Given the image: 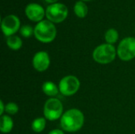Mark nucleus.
I'll list each match as a JSON object with an SVG mask.
<instances>
[{
    "instance_id": "15",
    "label": "nucleus",
    "mask_w": 135,
    "mask_h": 134,
    "mask_svg": "<svg viewBox=\"0 0 135 134\" xmlns=\"http://www.w3.org/2000/svg\"><path fill=\"white\" fill-rule=\"evenodd\" d=\"M46 126V120L44 118H36L32 123V129L36 133L42 132Z\"/></svg>"
},
{
    "instance_id": "6",
    "label": "nucleus",
    "mask_w": 135,
    "mask_h": 134,
    "mask_svg": "<svg viewBox=\"0 0 135 134\" xmlns=\"http://www.w3.org/2000/svg\"><path fill=\"white\" fill-rule=\"evenodd\" d=\"M117 54L123 61H130L135 58V38L127 37L119 44Z\"/></svg>"
},
{
    "instance_id": "22",
    "label": "nucleus",
    "mask_w": 135,
    "mask_h": 134,
    "mask_svg": "<svg viewBox=\"0 0 135 134\" xmlns=\"http://www.w3.org/2000/svg\"><path fill=\"white\" fill-rule=\"evenodd\" d=\"M82 1H91V0H82Z\"/></svg>"
},
{
    "instance_id": "8",
    "label": "nucleus",
    "mask_w": 135,
    "mask_h": 134,
    "mask_svg": "<svg viewBox=\"0 0 135 134\" xmlns=\"http://www.w3.org/2000/svg\"><path fill=\"white\" fill-rule=\"evenodd\" d=\"M20 28V20L15 15H8L2 21V30L5 36H10L16 33Z\"/></svg>"
},
{
    "instance_id": "20",
    "label": "nucleus",
    "mask_w": 135,
    "mask_h": 134,
    "mask_svg": "<svg viewBox=\"0 0 135 134\" xmlns=\"http://www.w3.org/2000/svg\"><path fill=\"white\" fill-rule=\"evenodd\" d=\"M48 134H64L63 132L61 130H54L52 131H51Z\"/></svg>"
},
{
    "instance_id": "5",
    "label": "nucleus",
    "mask_w": 135,
    "mask_h": 134,
    "mask_svg": "<svg viewBox=\"0 0 135 134\" xmlns=\"http://www.w3.org/2000/svg\"><path fill=\"white\" fill-rule=\"evenodd\" d=\"M68 15L67 7L62 3H54L47 6L46 16L48 21L54 23L63 21Z\"/></svg>"
},
{
    "instance_id": "9",
    "label": "nucleus",
    "mask_w": 135,
    "mask_h": 134,
    "mask_svg": "<svg viewBox=\"0 0 135 134\" xmlns=\"http://www.w3.org/2000/svg\"><path fill=\"white\" fill-rule=\"evenodd\" d=\"M32 65L36 70L44 72L47 70L50 66V58L46 51L37 52L32 59Z\"/></svg>"
},
{
    "instance_id": "10",
    "label": "nucleus",
    "mask_w": 135,
    "mask_h": 134,
    "mask_svg": "<svg viewBox=\"0 0 135 134\" xmlns=\"http://www.w3.org/2000/svg\"><path fill=\"white\" fill-rule=\"evenodd\" d=\"M25 14L32 21H40L44 17V8L36 3H30L25 8Z\"/></svg>"
},
{
    "instance_id": "21",
    "label": "nucleus",
    "mask_w": 135,
    "mask_h": 134,
    "mask_svg": "<svg viewBox=\"0 0 135 134\" xmlns=\"http://www.w3.org/2000/svg\"><path fill=\"white\" fill-rule=\"evenodd\" d=\"M47 2H48V3H56V2L58 1V0H45Z\"/></svg>"
},
{
    "instance_id": "4",
    "label": "nucleus",
    "mask_w": 135,
    "mask_h": 134,
    "mask_svg": "<svg viewBox=\"0 0 135 134\" xmlns=\"http://www.w3.org/2000/svg\"><path fill=\"white\" fill-rule=\"evenodd\" d=\"M63 107L62 103L55 98H51L47 100L44 107L45 118L50 121H55L62 116Z\"/></svg>"
},
{
    "instance_id": "14",
    "label": "nucleus",
    "mask_w": 135,
    "mask_h": 134,
    "mask_svg": "<svg viewBox=\"0 0 135 134\" xmlns=\"http://www.w3.org/2000/svg\"><path fill=\"white\" fill-rule=\"evenodd\" d=\"M8 47L12 50H18L22 46V40L17 36H10L6 39Z\"/></svg>"
},
{
    "instance_id": "12",
    "label": "nucleus",
    "mask_w": 135,
    "mask_h": 134,
    "mask_svg": "<svg viewBox=\"0 0 135 134\" xmlns=\"http://www.w3.org/2000/svg\"><path fill=\"white\" fill-rule=\"evenodd\" d=\"M43 92L48 96H55L59 92V88L52 81H46L42 86Z\"/></svg>"
},
{
    "instance_id": "1",
    "label": "nucleus",
    "mask_w": 135,
    "mask_h": 134,
    "mask_svg": "<svg viewBox=\"0 0 135 134\" xmlns=\"http://www.w3.org/2000/svg\"><path fill=\"white\" fill-rule=\"evenodd\" d=\"M84 121V115L81 111L70 109L62 115L60 125L62 129L66 132H76L81 129Z\"/></svg>"
},
{
    "instance_id": "19",
    "label": "nucleus",
    "mask_w": 135,
    "mask_h": 134,
    "mask_svg": "<svg viewBox=\"0 0 135 134\" xmlns=\"http://www.w3.org/2000/svg\"><path fill=\"white\" fill-rule=\"evenodd\" d=\"M5 108H6V107L4 106L3 102L1 100V101H0V115H2V114H3L4 111H5Z\"/></svg>"
},
{
    "instance_id": "7",
    "label": "nucleus",
    "mask_w": 135,
    "mask_h": 134,
    "mask_svg": "<svg viewBox=\"0 0 135 134\" xmlns=\"http://www.w3.org/2000/svg\"><path fill=\"white\" fill-rule=\"evenodd\" d=\"M80 88L79 80L73 75L66 76L63 77L59 85V89L60 92L66 96H73L75 94Z\"/></svg>"
},
{
    "instance_id": "16",
    "label": "nucleus",
    "mask_w": 135,
    "mask_h": 134,
    "mask_svg": "<svg viewBox=\"0 0 135 134\" xmlns=\"http://www.w3.org/2000/svg\"><path fill=\"white\" fill-rule=\"evenodd\" d=\"M119 39V33L114 28H110L105 33V40L107 43L108 44H113L115 43Z\"/></svg>"
},
{
    "instance_id": "18",
    "label": "nucleus",
    "mask_w": 135,
    "mask_h": 134,
    "mask_svg": "<svg viewBox=\"0 0 135 134\" xmlns=\"http://www.w3.org/2000/svg\"><path fill=\"white\" fill-rule=\"evenodd\" d=\"M20 32L24 37L28 38L32 35V33H34V29L30 25H24L21 28Z\"/></svg>"
},
{
    "instance_id": "17",
    "label": "nucleus",
    "mask_w": 135,
    "mask_h": 134,
    "mask_svg": "<svg viewBox=\"0 0 135 134\" xmlns=\"http://www.w3.org/2000/svg\"><path fill=\"white\" fill-rule=\"evenodd\" d=\"M19 111V107L15 103H9L6 105V108H5V111L11 115H16Z\"/></svg>"
},
{
    "instance_id": "2",
    "label": "nucleus",
    "mask_w": 135,
    "mask_h": 134,
    "mask_svg": "<svg viewBox=\"0 0 135 134\" xmlns=\"http://www.w3.org/2000/svg\"><path fill=\"white\" fill-rule=\"evenodd\" d=\"M56 28L55 24L47 20L40 21L34 28L35 37L42 43H50L56 36Z\"/></svg>"
},
{
    "instance_id": "13",
    "label": "nucleus",
    "mask_w": 135,
    "mask_h": 134,
    "mask_svg": "<svg viewBox=\"0 0 135 134\" xmlns=\"http://www.w3.org/2000/svg\"><path fill=\"white\" fill-rule=\"evenodd\" d=\"M74 9L75 14L80 18H84L88 13V6L82 1L77 2Z\"/></svg>"
},
{
    "instance_id": "3",
    "label": "nucleus",
    "mask_w": 135,
    "mask_h": 134,
    "mask_svg": "<svg viewBox=\"0 0 135 134\" xmlns=\"http://www.w3.org/2000/svg\"><path fill=\"white\" fill-rule=\"evenodd\" d=\"M116 51L113 45L104 43L98 46L93 53V59L100 64H108L115 60Z\"/></svg>"
},
{
    "instance_id": "11",
    "label": "nucleus",
    "mask_w": 135,
    "mask_h": 134,
    "mask_svg": "<svg viewBox=\"0 0 135 134\" xmlns=\"http://www.w3.org/2000/svg\"><path fill=\"white\" fill-rule=\"evenodd\" d=\"M13 127L12 118L8 115H2L0 118V130L2 133H9Z\"/></svg>"
}]
</instances>
